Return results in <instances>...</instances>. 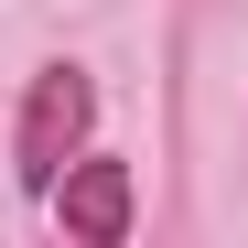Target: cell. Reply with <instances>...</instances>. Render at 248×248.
Masks as SVG:
<instances>
[{"mask_svg":"<svg viewBox=\"0 0 248 248\" xmlns=\"http://www.w3.org/2000/svg\"><path fill=\"white\" fill-rule=\"evenodd\" d=\"M54 216H65V237L119 248L130 237V162H76V173H54Z\"/></svg>","mask_w":248,"mask_h":248,"instance_id":"7a4b0ae2","label":"cell"},{"mask_svg":"<svg viewBox=\"0 0 248 248\" xmlns=\"http://www.w3.org/2000/svg\"><path fill=\"white\" fill-rule=\"evenodd\" d=\"M87 119H97V87H87V65H44V76H32V97H22V140H11V173H22L32 194H54L65 151L87 140Z\"/></svg>","mask_w":248,"mask_h":248,"instance_id":"6da1fadb","label":"cell"}]
</instances>
